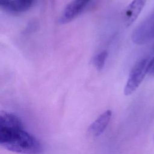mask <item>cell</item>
Listing matches in <instances>:
<instances>
[{
	"instance_id": "obj_6",
	"label": "cell",
	"mask_w": 154,
	"mask_h": 154,
	"mask_svg": "<svg viewBox=\"0 0 154 154\" xmlns=\"http://www.w3.org/2000/svg\"><path fill=\"white\" fill-rule=\"evenodd\" d=\"M34 2V0H0V7L8 12L20 13L27 11Z\"/></svg>"
},
{
	"instance_id": "obj_2",
	"label": "cell",
	"mask_w": 154,
	"mask_h": 154,
	"mask_svg": "<svg viewBox=\"0 0 154 154\" xmlns=\"http://www.w3.org/2000/svg\"><path fill=\"white\" fill-rule=\"evenodd\" d=\"M151 59L152 58H144L134 65L124 88V94L126 96L132 94L141 85L146 75L148 74Z\"/></svg>"
},
{
	"instance_id": "obj_9",
	"label": "cell",
	"mask_w": 154,
	"mask_h": 154,
	"mask_svg": "<svg viewBox=\"0 0 154 154\" xmlns=\"http://www.w3.org/2000/svg\"><path fill=\"white\" fill-rule=\"evenodd\" d=\"M148 74L151 76L154 77V56L152 58L150 66H149V72Z\"/></svg>"
},
{
	"instance_id": "obj_4",
	"label": "cell",
	"mask_w": 154,
	"mask_h": 154,
	"mask_svg": "<svg viewBox=\"0 0 154 154\" xmlns=\"http://www.w3.org/2000/svg\"><path fill=\"white\" fill-rule=\"evenodd\" d=\"M91 0H72L65 7L59 21L64 24L73 20L85 8Z\"/></svg>"
},
{
	"instance_id": "obj_1",
	"label": "cell",
	"mask_w": 154,
	"mask_h": 154,
	"mask_svg": "<svg viewBox=\"0 0 154 154\" xmlns=\"http://www.w3.org/2000/svg\"><path fill=\"white\" fill-rule=\"evenodd\" d=\"M0 144L8 150L22 154H40L43 150L40 143L24 130L20 119L7 112L0 115Z\"/></svg>"
},
{
	"instance_id": "obj_3",
	"label": "cell",
	"mask_w": 154,
	"mask_h": 154,
	"mask_svg": "<svg viewBox=\"0 0 154 154\" xmlns=\"http://www.w3.org/2000/svg\"><path fill=\"white\" fill-rule=\"evenodd\" d=\"M154 37V11L143 21L132 34V42L142 45Z\"/></svg>"
},
{
	"instance_id": "obj_8",
	"label": "cell",
	"mask_w": 154,
	"mask_h": 154,
	"mask_svg": "<svg viewBox=\"0 0 154 154\" xmlns=\"http://www.w3.org/2000/svg\"><path fill=\"white\" fill-rule=\"evenodd\" d=\"M108 56V52L104 50L99 52L93 57L92 60V63L97 70H101L103 69Z\"/></svg>"
},
{
	"instance_id": "obj_5",
	"label": "cell",
	"mask_w": 154,
	"mask_h": 154,
	"mask_svg": "<svg viewBox=\"0 0 154 154\" xmlns=\"http://www.w3.org/2000/svg\"><path fill=\"white\" fill-rule=\"evenodd\" d=\"M147 0H132L126 7L124 13V22L126 26L131 25L138 18Z\"/></svg>"
},
{
	"instance_id": "obj_7",
	"label": "cell",
	"mask_w": 154,
	"mask_h": 154,
	"mask_svg": "<svg viewBox=\"0 0 154 154\" xmlns=\"http://www.w3.org/2000/svg\"><path fill=\"white\" fill-rule=\"evenodd\" d=\"M112 116V111L106 110L100 114L89 126L88 132L94 137L101 135L106 128Z\"/></svg>"
}]
</instances>
